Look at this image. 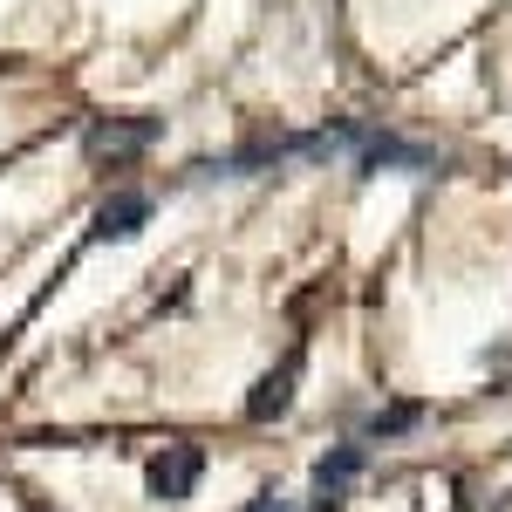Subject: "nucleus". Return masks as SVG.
Masks as SVG:
<instances>
[{"label": "nucleus", "mask_w": 512, "mask_h": 512, "mask_svg": "<svg viewBox=\"0 0 512 512\" xmlns=\"http://www.w3.org/2000/svg\"><path fill=\"white\" fill-rule=\"evenodd\" d=\"M198 478H205V451L198 444H164L158 458L144 465V485H151L158 506H185L198 492Z\"/></svg>", "instance_id": "1"}, {"label": "nucleus", "mask_w": 512, "mask_h": 512, "mask_svg": "<svg viewBox=\"0 0 512 512\" xmlns=\"http://www.w3.org/2000/svg\"><path fill=\"white\" fill-rule=\"evenodd\" d=\"M294 376H301V349H287L274 369L253 383V396H246V417H253V424H274V417H287V403H294Z\"/></svg>", "instance_id": "5"}, {"label": "nucleus", "mask_w": 512, "mask_h": 512, "mask_svg": "<svg viewBox=\"0 0 512 512\" xmlns=\"http://www.w3.org/2000/svg\"><path fill=\"white\" fill-rule=\"evenodd\" d=\"M424 424V403H390V410H376L369 417V437H403Z\"/></svg>", "instance_id": "7"}, {"label": "nucleus", "mask_w": 512, "mask_h": 512, "mask_svg": "<svg viewBox=\"0 0 512 512\" xmlns=\"http://www.w3.org/2000/svg\"><path fill=\"white\" fill-rule=\"evenodd\" d=\"M362 465H369V451H362V444H335V451H328V458L315 465V492L328 499V506H335V499H342V485H349Z\"/></svg>", "instance_id": "6"}, {"label": "nucleus", "mask_w": 512, "mask_h": 512, "mask_svg": "<svg viewBox=\"0 0 512 512\" xmlns=\"http://www.w3.org/2000/svg\"><path fill=\"white\" fill-rule=\"evenodd\" d=\"M246 512H287V499H280V492H260V499H253Z\"/></svg>", "instance_id": "8"}, {"label": "nucleus", "mask_w": 512, "mask_h": 512, "mask_svg": "<svg viewBox=\"0 0 512 512\" xmlns=\"http://www.w3.org/2000/svg\"><path fill=\"white\" fill-rule=\"evenodd\" d=\"M164 137V123L158 117H96L89 123V137H82V151H89V158L103 164H117V158H137V151H151V144H158Z\"/></svg>", "instance_id": "2"}, {"label": "nucleus", "mask_w": 512, "mask_h": 512, "mask_svg": "<svg viewBox=\"0 0 512 512\" xmlns=\"http://www.w3.org/2000/svg\"><path fill=\"white\" fill-rule=\"evenodd\" d=\"M355 171H362V178H376V171H437V151L403 144V137H390V130H362V144H355Z\"/></svg>", "instance_id": "3"}, {"label": "nucleus", "mask_w": 512, "mask_h": 512, "mask_svg": "<svg viewBox=\"0 0 512 512\" xmlns=\"http://www.w3.org/2000/svg\"><path fill=\"white\" fill-rule=\"evenodd\" d=\"M151 226V192H137V185H123L96 205V219H89V233L103 239V246H123V239H137Z\"/></svg>", "instance_id": "4"}]
</instances>
